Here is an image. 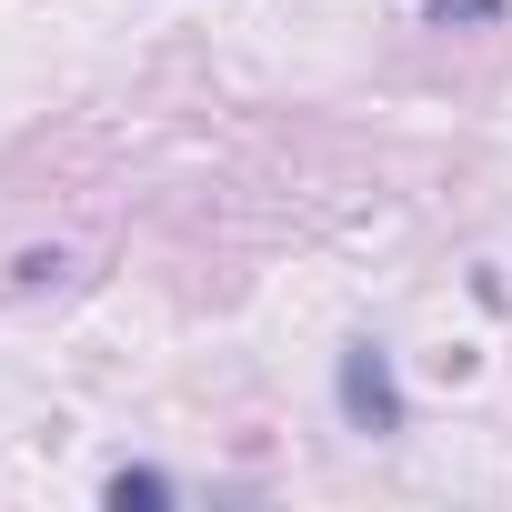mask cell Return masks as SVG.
Segmentation results:
<instances>
[{
  "label": "cell",
  "instance_id": "obj_1",
  "mask_svg": "<svg viewBox=\"0 0 512 512\" xmlns=\"http://www.w3.org/2000/svg\"><path fill=\"white\" fill-rule=\"evenodd\" d=\"M342 422L352 432H402V382H392V352L382 342H342Z\"/></svg>",
  "mask_w": 512,
  "mask_h": 512
},
{
  "label": "cell",
  "instance_id": "obj_2",
  "mask_svg": "<svg viewBox=\"0 0 512 512\" xmlns=\"http://www.w3.org/2000/svg\"><path fill=\"white\" fill-rule=\"evenodd\" d=\"M161 502H171V472H151V462L111 472V512H161Z\"/></svg>",
  "mask_w": 512,
  "mask_h": 512
},
{
  "label": "cell",
  "instance_id": "obj_3",
  "mask_svg": "<svg viewBox=\"0 0 512 512\" xmlns=\"http://www.w3.org/2000/svg\"><path fill=\"white\" fill-rule=\"evenodd\" d=\"M61 272H71L61 251H21V262H11V282H21V292H41V282H61Z\"/></svg>",
  "mask_w": 512,
  "mask_h": 512
},
{
  "label": "cell",
  "instance_id": "obj_4",
  "mask_svg": "<svg viewBox=\"0 0 512 512\" xmlns=\"http://www.w3.org/2000/svg\"><path fill=\"white\" fill-rule=\"evenodd\" d=\"M432 21L452 31V21H502V0H432Z\"/></svg>",
  "mask_w": 512,
  "mask_h": 512
}]
</instances>
